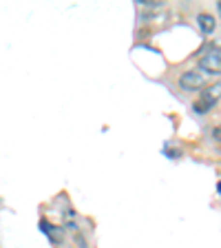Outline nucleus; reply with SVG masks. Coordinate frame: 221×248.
I'll list each match as a JSON object with an SVG mask.
<instances>
[{
  "mask_svg": "<svg viewBox=\"0 0 221 248\" xmlns=\"http://www.w3.org/2000/svg\"><path fill=\"white\" fill-rule=\"evenodd\" d=\"M199 69L210 76H221V46H212L199 58Z\"/></svg>",
  "mask_w": 221,
  "mask_h": 248,
  "instance_id": "obj_1",
  "label": "nucleus"
},
{
  "mask_svg": "<svg viewBox=\"0 0 221 248\" xmlns=\"http://www.w3.org/2000/svg\"><path fill=\"white\" fill-rule=\"evenodd\" d=\"M219 100H221V82H215L210 87H206V91L201 93V98L195 102V111L197 113H208Z\"/></svg>",
  "mask_w": 221,
  "mask_h": 248,
  "instance_id": "obj_2",
  "label": "nucleus"
},
{
  "mask_svg": "<svg viewBox=\"0 0 221 248\" xmlns=\"http://www.w3.org/2000/svg\"><path fill=\"white\" fill-rule=\"evenodd\" d=\"M179 84L186 91H199V89H204V84H206V76L201 71H186L179 76Z\"/></svg>",
  "mask_w": 221,
  "mask_h": 248,
  "instance_id": "obj_3",
  "label": "nucleus"
},
{
  "mask_svg": "<svg viewBox=\"0 0 221 248\" xmlns=\"http://www.w3.org/2000/svg\"><path fill=\"white\" fill-rule=\"evenodd\" d=\"M197 25H199V29L204 31V33H212L217 27V20L210 14H199L197 16Z\"/></svg>",
  "mask_w": 221,
  "mask_h": 248,
  "instance_id": "obj_4",
  "label": "nucleus"
},
{
  "mask_svg": "<svg viewBox=\"0 0 221 248\" xmlns=\"http://www.w3.org/2000/svg\"><path fill=\"white\" fill-rule=\"evenodd\" d=\"M215 140H217V142H221V124L215 129Z\"/></svg>",
  "mask_w": 221,
  "mask_h": 248,
  "instance_id": "obj_5",
  "label": "nucleus"
},
{
  "mask_svg": "<svg viewBox=\"0 0 221 248\" xmlns=\"http://www.w3.org/2000/svg\"><path fill=\"white\" fill-rule=\"evenodd\" d=\"M219 193H221V182H219Z\"/></svg>",
  "mask_w": 221,
  "mask_h": 248,
  "instance_id": "obj_6",
  "label": "nucleus"
},
{
  "mask_svg": "<svg viewBox=\"0 0 221 248\" xmlns=\"http://www.w3.org/2000/svg\"><path fill=\"white\" fill-rule=\"evenodd\" d=\"M219 14H221V2H219Z\"/></svg>",
  "mask_w": 221,
  "mask_h": 248,
  "instance_id": "obj_7",
  "label": "nucleus"
}]
</instances>
